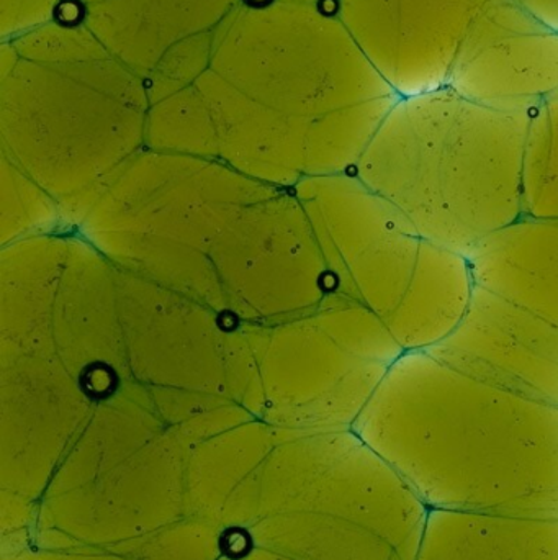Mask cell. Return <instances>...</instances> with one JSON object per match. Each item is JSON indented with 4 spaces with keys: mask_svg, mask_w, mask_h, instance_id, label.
I'll list each match as a JSON object with an SVG mask.
<instances>
[{
    "mask_svg": "<svg viewBox=\"0 0 558 560\" xmlns=\"http://www.w3.org/2000/svg\"><path fill=\"white\" fill-rule=\"evenodd\" d=\"M354 431L431 512L558 522L553 405L409 351L390 365Z\"/></svg>",
    "mask_w": 558,
    "mask_h": 560,
    "instance_id": "cell-1",
    "label": "cell"
},
{
    "mask_svg": "<svg viewBox=\"0 0 558 560\" xmlns=\"http://www.w3.org/2000/svg\"><path fill=\"white\" fill-rule=\"evenodd\" d=\"M531 112L478 104L454 89L400 97L354 174L435 245L471 258L523 212Z\"/></svg>",
    "mask_w": 558,
    "mask_h": 560,
    "instance_id": "cell-2",
    "label": "cell"
},
{
    "mask_svg": "<svg viewBox=\"0 0 558 560\" xmlns=\"http://www.w3.org/2000/svg\"><path fill=\"white\" fill-rule=\"evenodd\" d=\"M254 523L281 513H314L366 529L418 559L428 509L408 480L354 430L292 433L236 492Z\"/></svg>",
    "mask_w": 558,
    "mask_h": 560,
    "instance_id": "cell-3",
    "label": "cell"
},
{
    "mask_svg": "<svg viewBox=\"0 0 558 560\" xmlns=\"http://www.w3.org/2000/svg\"><path fill=\"white\" fill-rule=\"evenodd\" d=\"M314 213L333 292L389 322L415 283L428 240L356 174L317 177Z\"/></svg>",
    "mask_w": 558,
    "mask_h": 560,
    "instance_id": "cell-4",
    "label": "cell"
},
{
    "mask_svg": "<svg viewBox=\"0 0 558 560\" xmlns=\"http://www.w3.org/2000/svg\"><path fill=\"white\" fill-rule=\"evenodd\" d=\"M187 450L159 431L127 459L39 502L38 532L52 549H114L186 516Z\"/></svg>",
    "mask_w": 558,
    "mask_h": 560,
    "instance_id": "cell-5",
    "label": "cell"
},
{
    "mask_svg": "<svg viewBox=\"0 0 558 560\" xmlns=\"http://www.w3.org/2000/svg\"><path fill=\"white\" fill-rule=\"evenodd\" d=\"M495 0H336L357 45L400 97L446 88L465 36Z\"/></svg>",
    "mask_w": 558,
    "mask_h": 560,
    "instance_id": "cell-6",
    "label": "cell"
},
{
    "mask_svg": "<svg viewBox=\"0 0 558 560\" xmlns=\"http://www.w3.org/2000/svg\"><path fill=\"white\" fill-rule=\"evenodd\" d=\"M428 354L475 381L558 408V328L475 285L459 325Z\"/></svg>",
    "mask_w": 558,
    "mask_h": 560,
    "instance_id": "cell-7",
    "label": "cell"
},
{
    "mask_svg": "<svg viewBox=\"0 0 558 560\" xmlns=\"http://www.w3.org/2000/svg\"><path fill=\"white\" fill-rule=\"evenodd\" d=\"M448 85L488 107L533 112L558 94V30L518 0H495L465 36Z\"/></svg>",
    "mask_w": 558,
    "mask_h": 560,
    "instance_id": "cell-8",
    "label": "cell"
},
{
    "mask_svg": "<svg viewBox=\"0 0 558 560\" xmlns=\"http://www.w3.org/2000/svg\"><path fill=\"white\" fill-rule=\"evenodd\" d=\"M475 283L558 328V220L521 217L468 258Z\"/></svg>",
    "mask_w": 558,
    "mask_h": 560,
    "instance_id": "cell-9",
    "label": "cell"
},
{
    "mask_svg": "<svg viewBox=\"0 0 558 560\" xmlns=\"http://www.w3.org/2000/svg\"><path fill=\"white\" fill-rule=\"evenodd\" d=\"M416 560H558V522L432 510Z\"/></svg>",
    "mask_w": 558,
    "mask_h": 560,
    "instance_id": "cell-10",
    "label": "cell"
},
{
    "mask_svg": "<svg viewBox=\"0 0 558 560\" xmlns=\"http://www.w3.org/2000/svg\"><path fill=\"white\" fill-rule=\"evenodd\" d=\"M475 285L468 258L428 242L415 283L387 326L405 352L428 351L459 325Z\"/></svg>",
    "mask_w": 558,
    "mask_h": 560,
    "instance_id": "cell-11",
    "label": "cell"
},
{
    "mask_svg": "<svg viewBox=\"0 0 558 560\" xmlns=\"http://www.w3.org/2000/svg\"><path fill=\"white\" fill-rule=\"evenodd\" d=\"M248 427L226 436L202 441L187 451L186 516L203 520L222 528V515L228 500L241 483L261 467L277 444L281 431L254 428L248 443Z\"/></svg>",
    "mask_w": 558,
    "mask_h": 560,
    "instance_id": "cell-12",
    "label": "cell"
},
{
    "mask_svg": "<svg viewBox=\"0 0 558 560\" xmlns=\"http://www.w3.org/2000/svg\"><path fill=\"white\" fill-rule=\"evenodd\" d=\"M248 532L256 548L295 560H416L366 529L314 513L262 516Z\"/></svg>",
    "mask_w": 558,
    "mask_h": 560,
    "instance_id": "cell-13",
    "label": "cell"
},
{
    "mask_svg": "<svg viewBox=\"0 0 558 560\" xmlns=\"http://www.w3.org/2000/svg\"><path fill=\"white\" fill-rule=\"evenodd\" d=\"M523 212L558 220V94L531 112L523 164Z\"/></svg>",
    "mask_w": 558,
    "mask_h": 560,
    "instance_id": "cell-14",
    "label": "cell"
},
{
    "mask_svg": "<svg viewBox=\"0 0 558 560\" xmlns=\"http://www.w3.org/2000/svg\"><path fill=\"white\" fill-rule=\"evenodd\" d=\"M108 551L131 560H218L222 528L203 520L183 518Z\"/></svg>",
    "mask_w": 558,
    "mask_h": 560,
    "instance_id": "cell-15",
    "label": "cell"
},
{
    "mask_svg": "<svg viewBox=\"0 0 558 560\" xmlns=\"http://www.w3.org/2000/svg\"><path fill=\"white\" fill-rule=\"evenodd\" d=\"M2 560H131L118 552L108 551V549L95 548H69L51 549L41 548V546H26L20 551L7 552L2 555Z\"/></svg>",
    "mask_w": 558,
    "mask_h": 560,
    "instance_id": "cell-16",
    "label": "cell"
},
{
    "mask_svg": "<svg viewBox=\"0 0 558 560\" xmlns=\"http://www.w3.org/2000/svg\"><path fill=\"white\" fill-rule=\"evenodd\" d=\"M543 22L558 30V0H518Z\"/></svg>",
    "mask_w": 558,
    "mask_h": 560,
    "instance_id": "cell-17",
    "label": "cell"
},
{
    "mask_svg": "<svg viewBox=\"0 0 558 560\" xmlns=\"http://www.w3.org/2000/svg\"><path fill=\"white\" fill-rule=\"evenodd\" d=\"M238 560H295L287 558V556L277 555V552L268 551V549L252 548L248 555L242 556Z\"/></svg>",
    "mask_w": 558,
    "mask_h": 560,
    "instance_id": "cell-18",
    "label": "cell"
},
{
    "mask_svg": "<svg viewBox=\"0 0 558 560\" xmlns=\"http://www.w3.org/2000/svg\"><path fill=\"white\" fill-rule=\"evenodd\" d=\"M218 560H236V559H233V558H229V556L223 555L222 558H219Z\"/></svg>",
    "mask_w": 558,
    "mask_h": 560,
    "instance_id": "cell-19",
    "label": "cell"
}]
</instances>
